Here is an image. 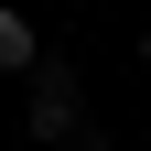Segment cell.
<instances>
[{"instance_id":"cell-1","label":"cell","mask_w":151,"mask_h":151,"mask_svg":"<svg viewBox=\"0 0 151 151\" xmlns=\"http://www.w3.org/2000/svg\"><path fill=\"white\" fill-rule=\"evenodd\" d=\"M22 129H32L43 151H76V140H86V86H76V65H65V54H43V65H32Z\"/></svg>"},{"instance_id":"cell-3","label":"cell","mask_w":151,"mask_h":151,"mask_svg":"<svg viewBox=\"0 0 151 151\" xmlns=\"http://www.w3.org/2000/svg\"><path fill=\"white\" fill-rule=\"evenodd\" d=\"M140 65H151V22H140Z\"/></svg>"},{"instance_id":"cell-2","label":"cell","mask_w":151,"mask_h":151,"mask_svg":"<svg viewBox=\"0 0 151 151\" xmlns=\"http://www.w3.org/2000/svg\"><path fill=\"white\" fill-rule=\"evenodd\" d=\"M32 65H43V43H32V22L0 0V76H32Z\"/></svg>"}]
</instances>
